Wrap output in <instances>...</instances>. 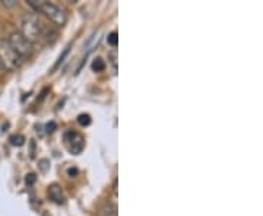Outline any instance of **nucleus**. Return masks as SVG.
Returning a JSON list of instances; mask_svg holds the SVG:
<instances>
[{
  "label": "nucleus",
  "mask_w": 263,
  "mask_h": 216,
  "mask_svg": "<svg viewBox=\"0 0 263 216\" xmlns=\"http://www.w3.org/2000/svg\"><path fill=\"white\" fill-rule=\"evenodd\" d=\"M117 43H119L117 32H111V34L108 35V44H110V46H113V47H116V46H117Z\"/></svg>",
  "instance_id": "10"
},
{
  "label": "nucleus",
  "mask_w": 263,
  "mask_h": 216,
  "mask_svg": "<svg viewBox=\"0 0 263 216\" xmlns=\"http://www.w3.org/2000/svg\"><path fill=\"white\" fill-rule=\"evenodd\" d=\"M29 4L34 6L37 9V12H41L49 21H52L57 26H63L66 24V21H67L65 12L57 4H54V3L44 1V0L43 1H34V0H31Z\"/></svg>",
  "instance_id": "2"
},
{
  "label": "nucleus",
  "mask_w": 263,
  "mask_h": 216,
  "mask_svg": "<svg viewBox=\"0 0 263 216\" xmlns=\"http://www.w3.org/2000/svg\"><path fill=\"white\" fill-rule=\"evenodd\" d=\"M78 123H79L80 126H88V124L91 123V119H89L88 114H82V116L78 117Z\"/></svg>",
  "instance_id": "8"
},
{
  "label": "nucleus",
  "mask_w": 263,
  "mask_h": 216,
  "mask_svg": "<svg viewBox=\"0 0 263 216\" xmlns=\"http://www.w3.org/2000/svg\"><path fill=\"white\" fill-rule=\"evenodd\" d=\"M105 69V63H104V60H101V59H95L94 62H92V71L94 72H103Z\"/></svg>",
  "instance_id": "7"
},
{
  "label": "nucleus",
  "mask_w": 263,
  "mask_h": 216,
  "mask_svg": "<svg viewBox=\"0 0 263 216\" xmlns=\"http://www.w3.org/2000/svg\"><path fill=\"white\" fill-rule=\"evenodd\" d=\"M49 196L56 203H62L63 202V193H62V189L57 184H53V186L49 187Z\"/></svg>",
  "instance_id": "5"
},
{
  "label": "nucleus",
  "mask_w": 263,
  "mask_h": 216,
  "mask_svg": "<svg viewBox=\"0 0 263 216\" xmlns=\"http://www.w3.org/2000/svg\"><path fill=\"white\" fill-rule=\"evenodd\" d=\"M70 135H72V138H73V133H70ZM75 139H76V141L72 139V147H70V149H72L73 153H79V152L82 150V147H83V141H82V138H80L78 133H76V138H75Z\"/></svg>",
  "instance_id": "6"
},
{
  "label": "nucleus",
  "mask_w": 263,
  "mask_h": 216,
  "mask_svg": "<svg viewBox=\"0 0 263 216\" xmlns=\"http://www.w3.org/2000/svg\"><path fill=\"white\" fill-rule=\"evenodd\" d=\"M19 34L31 44L38 43L44 37V28L34 15H22L19 19Z\"/></svg>",
  "instance_id": "1"
},
{
  "label": "nucleus",
  "mask_w": 263,
  "mask_h": 216,
  "mask_svg": "<svg viewBox=\"0 0 263 216\" xmlns=\"http://www.w3.org/2000/svg\"><path fill=\"white\" fill-rule=\"evenodd\" d=\"M1 4H3L4 7H7V9H12V7H16V6H18V1H15V0H3Z\"/></svg>",
  "instance_id": "11"
},
{
  "label": "nucleus",
  "mask_w": 263,
  "mask_h": 216,
  "mask_svg": "<svg viewBox=\"0 0 263 216\" xmlns=\"http://www.w3.org/2000/svg\"><path fill=\"white\" fill-rule=\"evenodd\" d=\"M103 216H117V214H116V208H113L111 212H105Z\"/></svg>",
  "instance_id": "13"
},
{
  "label": "nucleus",
  "mask_w": 263,
  "mask_h": 216,
  "mask_svg": "<svg viewBox=\"0 0 263 216\" xmlns=\"http://www.w3.org/2000/svg\"><path fill=\"white\" fill-rule=\"evenodd\" d=\"M7 43H9V46L13 48V51H15L22 60H25V59H28V57L32 56L34 46H32L28 40H25L19 32H12L10 37H9V40H7Z\"/></svg>",
  "instance_id": "4"
},
{
  "label": "nucleus",
  "mask_w": 263,
  "mask_h": 216,
  "mask_svg": "<svg viewBox=\"0 0 263 216\" xmlns=\"http://www.w3.org/2000/svg\"><path fill=\"white\" fill-rule=\"evenodd\" d=\"M4 73V68L1 66V63H0V74H3Z\"/></svg>",
  "instance_id": "16"
},
{
  "label": "nucleus",
  "mask_w": 263,
  "mask_h": 216,
  "mask_svg": "<svg viewBox=\"0 0 263 216\" xmlns=\"http://www.w3.org/2000/svg\"><path fill=\"white\" fill-rule=\"evenodd\" d=\"M10 142H12V144H15V146H21V144H24L25 139H24V136L16 135V136H12V138H10Z\"/></svg>",
  "instance_id": "9"
},
{
  "label": "nucleus",
  "mask_w": 263,
  "mask_h": 216,
  "mask_svg": "<svg viewBox=\"0 0 263 216\" xmlns=\"http://www.w3.org/2000/svg\"><path fill=\"white\" fill-rule=\"evenodd\" d=\"M67 54H69V47H67V48H66L65 53H63V54H62V56H60V59H59V62H57V65H56V66H54V69H57V68H59V66H60V63H62V62H63V60H65V57H66V56H67Z\"/></svg>",
  "instance_id": "12"
},
{
  "label": "nucleus",
  "mask_w": 263,
  "mask_h": 216,
  "mask_svg": "<svg viewBox=\"0 0 263 216\" xmlns=\"http://www.w3.org/2000/svg\"><path fill=\"white\" fill-rule=\"evenodd\" d=\"M54 127H56V124H54V123H52V124H49V126H47V129H49V132H54V130H53Z\"/></svg>",
  "instance_id": "15"
},
{
  "label": "nucleus",
  "mask_w": 263,
  "mask_h": 216,
  "mask_svg": "<svg viewBox=\"0 0 263 216\" xmlns=\"http://www.w3.org/2000/svg\"><path fill=\"white\" fill-rule=\"evenodd\" d=\"M26 183H29V184H32V183H34V175H32V174H29V175H28Z\"/></svg>",
  "instance_id": "14"
},
{
  "label": "nucleus",
  "mask_w": 263,
  "mask_h": 216,
  "mask_svg": "<svg viewBox=\"0 0 263 216\" xmlns=\"http://www.w3.org/2000/svg\"><path fill=\"white\" fill-rule=\"evenodd\" d=\"M0 63L4 71H18L24 63L6 40H0Z\"/></svg>",
  "instance_id": "3"
}]
</instances>
